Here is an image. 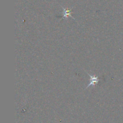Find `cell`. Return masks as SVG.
I'll return each instance as SVG.
<instances>
[{
    "label": "cell",
    "instance_id": "6da1fadb",
    "mask_svg": "<svg viewBox=\"0 0 123 123\" xmlns=\"http://www.w3.org/2000/svg\"><path fill=\"white\" fill-rule=\"evenodd\" d=\"M87 74L89 75V76H90V83L86 88H89V87L91 86H94L95 84H97V83H98V82H99V78H98V77H97V76L91 75L89 74L88 73Z\"/></svg>",
    "mask_w": 123,
    "mask_h": 123
},
{
    "label": "cell",
    "instance_id": "7a4b0ae2",
    "mask_svg": "<svg viewBox=\"0 0 123 123\" xmlns=\"http://www.w3.org/2000/svg\"><path fill=\"white\" fill-rule=\"evenodd\" d=\"M61 7L63 10V16H62V17H63L64 19H67V18H68V17H71L73 19H74L72 15V10L69 9V8H66L64 7H62V6H61Z\"/></svg>",
    "mask_w": 123,
    "mask_h": 123
}]
</instances>
